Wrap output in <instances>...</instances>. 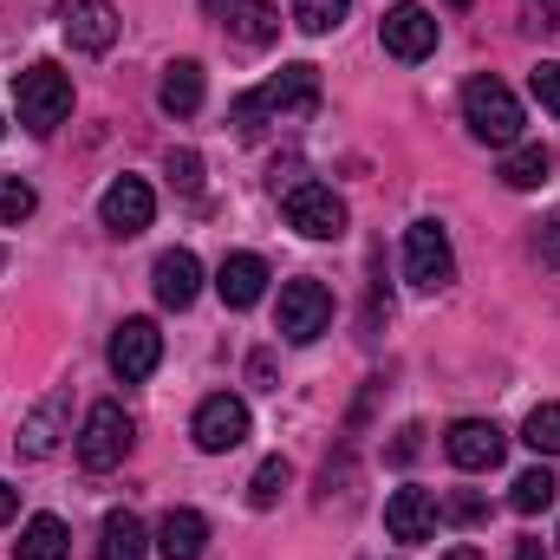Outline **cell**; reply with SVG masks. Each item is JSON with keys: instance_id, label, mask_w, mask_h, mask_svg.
Returning <instances> with one entry per match:
<instances>
[{"instance_id": "6da1fadb", "label": "cell", "mask_w": 560, "mask_h": 560, "mask_svg": "<svg viewBox=\"0 0 560 560\" xmlns=\"http://www.w3.org/2000/svg\"><path fill=\"white\" fill-rule=\"evenodd\" d=\"M319 105V66H280L268 85H255V92H242L235 105H229V125L242 131V138H255L261 125H280V118H306Z\"/></svg>"}, {"instance_id": "7a4b0ae2", "label": "cell", "mask_w": 560, "mask_h": 560, "mask_svg": "<svg viewBox=\"0 0 560 560\" xmlns=\"http://www.w3.org/2000/svg\"><path fill=\"white\" fill-rule=\"evenodd\" d=\"M13 112H20V125H26L33 138H52V131L66 125V112H72V72H59L52 59L26 66V72L13 79Z\"/></svg>"}, {"instance_id": "3957f363", "label": "cell", "mask_w": 560, "mask_h": 560, "mask_svg": "<svg viewBox=\"0 0 560 560\" xmlns=\"http://www.w3.org/2000/svg\"><path fill=\"white\" fill-rule=\"evenodd\" d=\"M463 125H469L476 143L509 150V143H522V98H515L495 72H482V79L463 85Z\"/></svg>"}, {"instance_id": "277c9868", "label": "cell", "mask_w": 560, "mask_h": 560, "mask_svg": "<svg viewBox=\"0 0 560 560\" xmlns=\"http://www.w3.org/2000/svg\"><path fill=\"white\" fill-rule=\"evenodd\" d=\"M405 280L436 293L456 280V248H450V229L443 222H411L405 229Z\"/></svg>"}, {"instance_id": "5b68a950", "label": "cell", "mask_w": 560, "mask_h": 560, "mask_svg": "<svg viewBox=\"0 0 560 560\" xmlns=\"http://www.w3.org/2000/svg\"><path fill=\"white\" fill-rule=\"evenodd\" d=\"M280 215H287V229H300L306 242H332V235H346V202H339L326 183H287Z\"/></svg>"}, {"instance_id": "8992f818", "label": "cell", "mask_w": 560, "mask_h": 560, "mask_svg": "<svg viewBox=\"0 0 560 560\" xmlns=\"http://www.w3.org/2000/svg\"><path fill=\"white\" fill-rule=\"evenodd\" d=\"M131 436H138V423H131L125 405H92L85 430H79V463L85 469H118L131 456Z\"/></svg>"}, {"instance_id": "52a82bcc", "label": "cell", "mask_w": 560, "mask_h": 560, "mask_svg": "<svg viewBox=\"0 0 560 560\" xmlns=\"http://www.w3.org/2000/svg\"><path fill=\"white\" fill-rule=\"evenodd\" d=\"M326 326H332V293L319 280H287L280 287V339L313 346Z\"/></svg>"}, {"instance_id": "ba28073f", "label": "cell", "mask_w": 560, "mask_h": 560, "mask_svg": "<svg viewBox=\"0 0 560 560\" xmlns=\"http://www.w3.org/2000/svg\"><path fill=\"white\" fill-rule=\"evenodd\" d=\"M189 436H196L202 456H229V450H242V443H248V405L229 398V392L202 398V405H196V423H189Z\"/></svg>"}, {"instance_id": "9c48e42d", "label": "cell", "mask_w": 560, "mask_h": 560, "mask_svg": "<svg viewBox=\"0 0 560 560\" xmlns=\"http://www.w3.org/2000/svg\"><path fill=\"white\" fill-rule=\"evenodd\" d=\"M378 39H385V52L392 59H405V66H418L436 52V13L418 7V0H398L385 20H378Z\"/></svg>"}, {"instance_id": "30bf717a", "label": "cell", "mask_w": 560, "mask_h": 560, "mask_svg": "<svg viewBox=\"0 0 560 560\" xmlns=\"http://www.w3.org/2000/svg\"><path fill=\"white\" fill-rule=\"evenodd\" d=\"M156 365H163V332H156V319H125V326L112 332V372H118L125 385H143Z\"/></svg>"}, {"instance_id": "8fae6325", "label": "cell", "mask_w": 560, "mask_h": 560, "mask_svg": "<svg viewBox=\"0 0 560 560\" xmlns=\"http://www.w3.org/2000/svg\"><path fill=\"white\" fill-rule=\"evenodd\" d=\"M502 450H509V436L495 430L489 418H456L450 430H443V456L456 463V469H495L502 463Z\"/></svg>"}, {"instance_id": "7c38bea8", "label": "cell", "mask_w": 560, "mask_h": 560, "mask_svg": "<svg viewBox=\"0 0 560 560\" xmlns=\"http://www.w3.org/2000/svg\"><path fill=\"white\" fill-rule=\"evenodd\" d=\"M59 26H66V39H72L79 52H112L118 33H125V20H118L112 0H66V7H59Z\"/></svg>"}, {"instance_id": "4fadbf2b", "label": "cell", "mask_w": 560, "mask_h": 560, "mask_svg": "<svg viewBox=\"0 0 560 560\" xmlns=\"http://www.w3.org/2000/svg\"><path fill=\"white\" fill-rule=\"evenodd\" d=\"M66 423H72V398H66V392H46V398H39L26 418H20V436H13V450H20L26 463H46V456L59 450Z\"/></svg>"}, {"instance_id": "5bb4252c", "label": "cell", "mask_w": 560, "mask_h": 560, "mask_svg": "<svg viewBox=\"0 0 560 560\" xmlns=\"http://www.w3.org/2000/svg\"><path fill=\"white\" fill-rule=\"evenodd\" d=\"M150 215H156V196H150L143 176H118V183L98 196V222H105L112 235H143Z\"/></svg>"}, {"instance_id": "9a60e30c", "label": "cell", "mask_w": 560, "mask_h": 560, "mask_svg": "<svg viewBox=\"0 0 560 560\" xmlns=\"http://www.w3.org/2000/svg\"><path fill=\"white\" fill-rule=\"evenodd\" d=\"M385 535L398 541V548H418L436 535V495L430 489H392L385 495Z\"/></svg>"}, {"instance_id": "2e32d148", "label": "cell", "mask_w": 560, "mask_h": 560, "mask_svg": "<svg viewBox=\"0 0 560 560\" xmlns=\"http://www.w3.org/2000/svg\"><path fill=\"white\" fill-rule=\"evenodd\" d=\"M150 287H156V300H163L170 313H183V306H196V293H202V261H196L189 248H170V255H156Z\"/></svg>"}, {"instance_id": "e0dca14e", "label": "cell", "mask_w": 560, "mask_h": 560, "mask_svg": "<svg viewBox=\"0 0 560 560\" xmlns=\"http://www.w3.org/2000/svg\"><path fill=\"white\" fill-rule=\"evenodd\" d=\"M209 13H215L242 46H268L280 33V7H268V0H209Z\"/></svg>"}, {"instance_id": "ac0fdd59", "label": "cell", "mask_w": 560, "mask_h": 560, "mask_svg": "<svg viewBox=\"0 0 560 560\" xmlns=\"http://www.w3.org/2000/svg\"><path fill=\"white\" fill-rule=\"evenodd\" d=\"M215 293H222V306L248 313V306L268 293V261H261V255H229V261L215 268Z\"/></svg>"}, {"instance_id": "d6986e66", "label": "cell", "mask_w": 560, "mask_h": 560, "mask_svg": "<svg viewBox=\"0 0 560 560\" xmlns=\"http://www.w3.org/2000/svg\"><path fill=\"white\" fill-rule=\"evenodd\" d=\"M202 92H209L202 66H196V59H170V66H163V85H156V105H163L170 118H196V112H202Z\"/></svg>"}, {"instance_id": "ffe728a7", "label": "cell", "mask_w": 560, "mask_h": 560, "mask_svg": "<svg viewBox=\"0 0 560 560\" xmlns=\"http://www.w3.org/2000/svg\"><path fill=\"white\" fill-rule=\"evenodd\" d=\"M202 548H209V522L196 509H170L156 522V555L163 560H202Z\"/></svg>"}, {"instance_id": "44dd1931", "label": "cell", "mask_w": 560, "mask_h": 560, "mask_svg": "<svg viewBox=\"0 0 560 560\" xmlns=\"http://www.w3.org/2000/svg\"><path fill=\"white\" fill-rule=\"evenodd\" d=\"M150 555V535L131 509H112L105 528H98V560H143Z\"/></svg>"}, {"instance_id": "7402d4cb", "label": "cell", "mask_w": 560, "mask_h": 560, "mask_svg": "<svg viewBox=\"0 0 560 560\" xmlns=\"http://www.w3.org/2000/svg\"><path fill=\"white\" fill-rule=\"evenodd\" d=\"M66 555H72V535H66L59 515H33L13 541V560H66Z\"/></svg>"}, {"instance_id": "603a6c76", "label": "cell", "mask_w": 560, "mask_h": 560, "mask_svg": "<svg viewBox=\"0 0 560 560\" xmlns=\"http://www.w3.org/2000/svg\"><path fill=\"white\" fill-rule=\"evenodd\" d=\"M555 176V150L548 143H509V156H502V183L509 189H541Z\"/></svg>"}, {"instance_id": "cb8c5ba5", "label": "cell", "mask_w": 560, "mask_h": 560, "mask_svg": "<svg viewBox=\"0 0 560 560\" xmlns=\"http://www.w3.org/2000/svg\"><path fill=\"white\" fill-rule=\"evenodd\" d=\"M555 469H522L515 476V489H509V509L515 515H541V509H555Z\"/></svg>"}, {"instance_id": "d4e9b609", "label": "cell", "mask_w": 560, "mask_h": 560, "mask_svg": "<svg viewBox=\"0 0 560 560\" xmlns=\"http://www.w3.org/2000/svg\"><path fill=\"white\" fill-rule=\"evenodd\" d=\"M346 13H352V0H293V26H300V33H313V39H319V33H332Z\"/></svg>"}, {"instance_id": "484cf974", "label": "cell", "mask_w": 560, "mask_h": 560, "mask_svg": "<svg viewBox=\"0 0 560 560\" xmlns=\"http://www.w3.org/2000/svg\"><path fill=\"white\" fill-rule=\"evenodd\" d=\"M522 443L535 456H560V405H535L528 423H522Z\"/></svg>"}, {"instance_id": "4316f807", "label": "cell", "mask_w": 560, "mask_h": 560, "mask_svg": "<svg viewBox=\"0 0 560 560\" xmlns=\"http://www.w3.org/2000/svg\"><path fill=\"white\" fill-rule=\"evenodd\" d=\"M287 482H293L287 456H268V463L255 469V482H248V509H275L280 495H287Z\"/></svg>"}, {"instance_id": "83f0119b", "label": "cell", "mask_w": 560, "mask_h": 560, "mask_svg": "<svg viewBox=\"0 0 560 560\" xmlns=\"http://www.w3.org/2000/svg\"><path fill=\"white\" fill-rule=\"evenodd\" d=\"M33 209H39L33 183H26V176H0V222H7V229H20Z\"/></svg>"}, {"instance_id": "f1b7e54d", "label": "cell", "mask_w": 560, "mask_h": 560, "mask_svg": "<svg viewBox=\"0 0 560 560\" xmlns=\"http://www.w3.org/2000/svg\"><path fill=\"white\" fill-rule=\"evenodd\" d=\"M170 183L176 189H202V156L196 150H170Z\"/></svg>"}, {"instance_id": "f546056e", "label": "cell", "mask_w": 560, "mask_h": 560, "mask_svg": "<svg viewBox=\"0 0 560 560\" xmlns=\"http://www.w3.org/2000/svg\"><path fill=\"white\" fill-rule=\"evenodd\" d=\"M436 515H450V522H482V515H489V502H482L476 489H456V495H450Z\"/></svg>"}, {"instance_id": "4dcf8cb0", "label": "cell", "mask_w": 560, "mask_h": 560, "mask_svg": "<svg viewBox=\"0 0 560 560\" xmlns=\"http://www.w3.org/2000/svg\"><path fill=\"white\" fill-rule=\"evenodd\" d=\"M535 98H541V112H560V59L535 66Z\"/></svg>"}, {"instance_id": "1f68e13d", "label": "cell", "mask_w": 560, "mask_h": 560, "mask_svg": "<svg viewBox=\"0 0 560 560\" xmlns=\"http://www.w3.org/2000/svg\"><path fill=\"white\" fill-rule=\"evenodd\" d=\"M522 20H528L535 33H555L560 26V0H522Z\"/></svg>"}, {"instance_id": "d6a6232c", "label": "cell", "mask_w": 560, "mask_h": 560, "mask_svg": "<svg viewBox=\"0 0 560 560\" xmlns=\"http://www.w3.org/2000/svg\"><path fill=\"white\" fill-rule=\"evenodd\" d=\"M418 450H423V430H418V423H405V430L392 436V450H385V456H392V463H411Z\"/></svg>"}, {"instance_id": "836d02e7", "label": "cell", "mask_w": 560, "mask_h": 560, "mask_svg": "<svg viewBox=\"0 0 560 560\" xmlns=\"http://www.w3.org/2000/svg\"><path fill=\"white\" fill-rule=\"evenodd\" d=\"M535 248H541V268H555L560 275V215L555 222H541V242H535Z\"/></svg>"}, {"instance_id": "e575fe53", "label": "cell", "mask_w": 560, "mask_h": 560, "mask_svg": "<svg viewBox=\"0 0 560 560\" xmlns=\"http://www.w3.org/2000/svg\"><path fill=\"white\" fill-rule=\"evenodd\" d=\"M248 378H255L261 392H275V359H268V352H255V359H248Z\"/></svg>"}, {"instance_id": "d590c367", "label": "cell", "mask_w": 560, "mask_h": 560, "mask_svg": "<svg viewBox=\"0 0 560 560\" xmlns=\"http://www.w3.org/2000/svg\"><path fill=\"white\" fill-rule=\"evenodd\" d=\"M515 560H555V548H541L535 535H522V541H515Z\"/></svg>"}, {"instance_id": "8d00e7d4", "label": "cell", "mask_w": 560, "mask_h": 560, "mask_svg": "<svg viewBox=\"0 0 560 560\" xmlns=\"http://www.w3.org/2000/svg\"><path fill=\"white\" fill-rule=\"evenodd\" d=\"M13 509H20V489H7V482H0V528L13 522Z\"/></svg>"}, {"instance_id": "74e56055", "label": "cell", "mask_w": 560, "mask_h": 560, "mask_svg": "<svg viewBox=\"0 0 560 560\" xmlns=\"http://www.w3.org/2000/svg\"><path fill=\"white\" fill-rule=\"evenodd\" d=\"M443 560H482V548H469V541H463V548H450Z\"/></svg>"}, {"instance_id": "f35d334b", "label": "cell", "mask_w": 560, "mask_h": 560, "mask_svg": "<svg viewBox=\"0 0 560 560\" xmlns=\"http://www.w3.org/2000/svg\"><path fill=\"white\" fill-rule=\"evenodd\" d=\"M0 268H7V248H0Z\"/></svg>"}]
</instances>
